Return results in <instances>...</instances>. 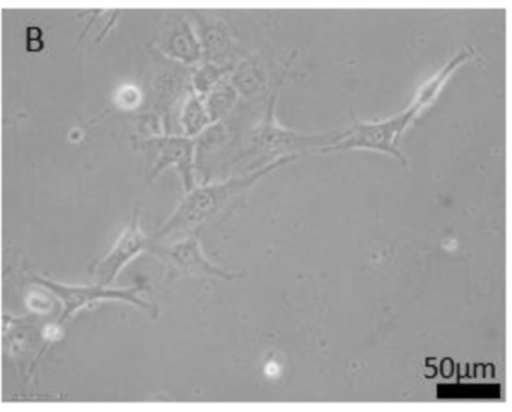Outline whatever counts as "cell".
Returning a JSON list of instances; mask_svg holds the SVG:
<instances>
[{"instance_id": "1", "label": "cell", "mask_w": 512, "mask_h": 412, "mask_svg": "<svg viewBox=\"0 0 512 412\" xmlns=\"http://www.w3.org/2000/svg\"><path fill=\"white\" fill-rule=\"evenodd\" d=\"M295 159L297 155L282 156V158L273 159L258 170L251 171L246 176L195 186L194 189L186 192L173 215L156 231V242H161L168 237L192 233L201 225L218 218L225 210L236 206L259 180Z\"/></svg>"}, {"instance_id": "2", "label": "cell", "mask_w": 512, "mask_h": 412, "mask_svg": "<svg viewBox=\"0 0 512 412\" xmlns=\"http://www.w3.org/2000/svg\"><path fill=\"white\" fill-rule=\"evenodd\" d=\"M417 117L411 107L390 119L366 122L351 116L352 123L346 131L336 134L333 144L322 152H349V150H370L393 156L402 164H408L406 156L399 149V140L409 123Z\"/></svg>"}, {"instance_id": "3", "label": "cell", "mask_w": 512, "mask_h": 412, "mask_svg": "<svg viewBox=\"0 0 512 412\" xmlns=\"http://www.w3.org/2000/svg\"><path fill=\"white\" fill-rule=\"evenodd\" d=\"M277 92L271 96L268 104L267 114L264 120L259 123L258 128L252 135L251 152L258 155H268L271 158H282V156L295 155V150L318 149L324 150L325 147L333 144L336 134H298V132L289 131L277 123L274 116V104H276Z\"/></svg>"}, {"instance_id": "4", "label": "cell", "mask_w": 512, "mask_h": 412, "mask_svg": "<svg viewBox=\"0 0 512 412\" xmlns=\"http://www.w3.org/2000/svg\"><path fill=\"white\" fill-rule=\"evenodd\" d=\"M36 281L41 282L44 287L53 291L62 300L63 305H65V311H63L62 318H60V323L68 320L69 317H72L81 308H86V306L92 305V303L102 302V300L126 302L129 305L143 309L152 317H158V308L141 297V293L146 290V281H140L134 287L128 288H110L99 284L74 287V285L56 284V282L45 281V279H36Z\"/></svg>"}, {"instance_id": "5", "label": "cell", "mask_w": 512, "mask_h": 412, "mask_svg": "<svg viewBox=\"0 0 512 412\" xmlns=\"http://www.w3.org/2000/svg\"><path fill=\"white\" fill-rule=\"evenodd\" d=\"M152 254L164 261L165 266L173 272V276L182 278H209L224 279V281H236L243 278L239 273L228 272L213 264L204 254L200 240L195 236H186L170 245L156 243Z\"/></svg>"}, {"instance_id": "6", "label": "cell", "mask_w": 512, "mask_h": 412, "mask_svg": "<svg viewBox=\"0 0 512 412\" xmlns=\"http://www.w3.org/2000/svg\"><path fill=\"white\" fill-rule=\"evenodd\" d=\"M156 243L158 242L155 237L147 236L141 228L140 210L137 209L125 230L120 233L113 248L98 263L90 267V273L95 276L99 285L110 287L122 272L123 267L128 266L134 258L140 257L144 252L152 254Z\"/></svg>"}, {"instance_id": "7", "label": "cell", "mask_w": 512, "mask_h": 412, "mask_svg": "<svg viewBox=\"0 0 512 412\" xmlns=\"http://www.w3.org/2000/svg\"><path fill=\"white\" fill-rule=\"evenodd\" d=\"M140 146L155 150V167L152 168L150 179L164 173L167 168H176L182 176L183 189L191 191L195 183V164H197V138L188 135H153L140 143Z\"/></svg>"}, {"instance_id": "8", "label": "cell", "mask_w": 512, "mask_h": 412, "mask_svg": "<svg viewBox=\"0 0 512 412\" xmlns=\"http://www.w3.org/2000/svg\"><path fill=\"white\" fill-rule=\"evenodd\" d=\"M159 50L170 59L186 65H195L200 62L203 54L201 41L194 32V27L185 18L173 20V24L162 32Z\"/></svg>"}, {"instance_id": "9", "label": "cell", "mask_w": 512, "mask_h": 412, "mask_svg": "<svg viewBox=\"0 0 512 412\" xmlns=\"http://www.w3.org/2000/svg\"><path fill=\"white\" fill-rule=\"evenodd\" d=\"M180 122H182L185 135L192 138H197L204 129L212 125L213 119L210 116L204 96L198 95L195 92H191L186 96Z\"/></svg>"}, {"instance_id": "10", "label": "cell", "mask_w": 512, "mask_h": 412, "mask_svg": "<svg viewBox=\"0 0 512 412\" xmlns=\"http://www.w3.org/2000/svg\"><path fill=\"white\" fill-rule=\"evenodd\" d=\"M230 45L231 36L228 35L225 27L215 24V26H209V29H204L201 48H203V53H206L207 59L210 62L216 63V59L222 53H225Z\"/></svg>"}, {"instance_id": "11", "label": "cell", "mask_w": 512, "mask_h": 412, "mask_svg": "<svg viewBox=\"0 0 512 412\" xmlns=\"http://www.w3.org/2000/svg\"><path fill=\"white\" fill-rule=\"evenodd\" d=\"M230 71H233V68H230V66H219L213 62L204 63L198 69L197 74H195L194 92L201 96L212 92L221 83L222 77Z\"/></svg>"}, {"instance_id": "12", "label": "cell", "mask_w": 512, "mask_h": 412, "mask_svg": "<svg viewBox=\"0 0 512 412\" xmlns=\"http://www.w3.org/2000/svg\"><path fill=\"white\" fill-rule=\"evenodd\" d=\"M42 48H44V42L41 41V39H35V41H27V51H30V53H39V51H42Z\"/></svg>"}, {"instance_id": "13", "label": "cell", "mask_w": 512, "mask_h": 412, "mask_svg": "<svg viewBox=\"0 0 512 412\" xmlns=\"http://www.w3.org/2000/svg\"><path fill=\"white\" fill-rule=\"evenodd\" d=\"M42 30L39 27H29L27 29V41H35V39H41Z\"/></svg>"}]
</instances>
